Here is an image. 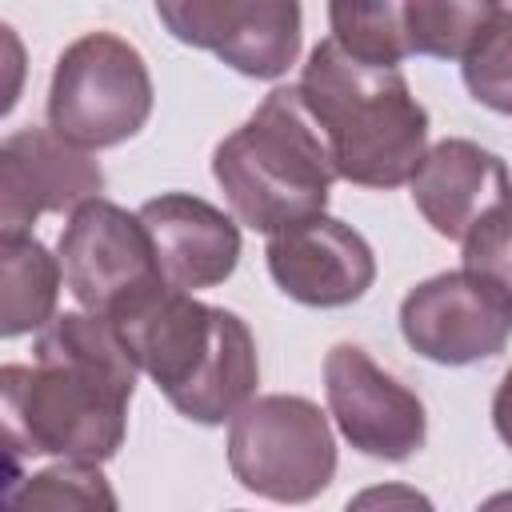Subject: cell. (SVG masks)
<instances>
[{
    "label": "cell",
    "mask_w": 512,
    "mask_h": 512,
    "mask_svg": "<svg viewBox=\"0 0 512 512\" xmlns=\"http://www.w3.org/2000/svg\"><path fill=\"white\" fill-rule=\"evenodd\" d=\"M32 352V364H0V452L112 460L140 376L112 320L84 308L60 312Z\"/></svg>",
    "instance_id": "1"
},
{
    "label": "cell",
    "mask_w": 512,
    "mask_h": 512,
    "mask_svg": "<svg viewBox=\"0 0 512 512\" xmlns=\"http://www.w3.org/2000/svg\"><path fill=\"white\" fill-rule=\"evenodd\" d=\"M128 356L192 424H224L260 384L252 328L232 312L156 284L112 316Z\"/></svg>",
    "instance_id": "2"
},
{
    "label": "cell",
    "mask_w": 512,
    "mask_h": 512,
    "mask_svg": "<svg viewBox=\"0 0 512 512\" xmlns=\"http://www.w3.org/2000/svg\"><path fill=\"white\" fill-rule=\"evenodd\" d=\"M296 92L336 180L380 192L408 184L428 148V108L412 96L400 68L352 60L332 40H320L300 68Z\"/></svg>",
    "instance_id": "3"
},
{
    "label": "cell",
    "mask_w": 512,
    "mask_h": 512,
    "mask_svg": "<svg viewBox=\"0 0 512 512\" xmlns=\"http://www.w3.org/2000/svg\"><path fill=\"white\" fill-rule=\"evenodd\" d=\"M212 176L232 220L264 236L324 212L336 172L296 84L272 88L256 112L212 148Z\"/></svg>",
    "instance_id": "4"
},
{
    "label": "cell",
    "mask_w": 512,
    "mask_h": 512,
    "mask_svg": "<svg viewBox=\"0 0 512 512\" xmlns=\"http://www.w3.org/2000/svg\"><path fill=\"white\" fill-rule=\"evenodd\" d=\"M152 100V72L140 48L104 28L84 32L56 56L48 128L84 152L116 148L148 124Z\"/></svg>",
    "instance_id": "5"
},
{
    "label": "cell",
    "mask_w": 512,
    "mask_h": 512,
    "mask_svg": "<svg viewBox=\"0 0 512 512\" xmlns=\"http://www.w3.org/2000/svg\"><path fill=\"white\" fill-rule=\"evenodd\" d=\"M228 468L252 496L308 504L336 476L332 424L308 396H248L228 416Z\"/></svg>",
    "instance_id": "6"
},
{
    "label": "cell",
    "mask_w": 512,
    "mask_h": 512,
    "mask_svg": "<svg viewBox=\"0 0 512 512\" xmlns=\"http://www.w3.org/2000/svg\"><path fill=\"white\" fill-rule=\"evenodd\" d=\"M512 328V280L452 268L420 280L400 300V336L432 364L464 368L504 352Z\"/></svg>",
    "instance_id": "7"
},
{
    "label": "cell",
    "mask_w": 512,
    "mask_h": 512,
    "mask_svg": "<svg viewBox=\"0 0 512 512\" xmlns=\"http://www.w3.org/2000/svg\"><path fill=\"white\" fill-rule=\"evenodd\" d=\"M56 260L76 304L104 320L164 284L140 216L104 196H88L68 212Z\"/></svg>",
    "instance_id": "8"
},
{
    "label": "cell",
    "mask_w": 512,
    "mask_h": 512,
    "mask_svg": "<svg viewBox=\"0 0 512 512\" xmlns=\"http://www.w3.org/2000/svg\"><path fill=\"white\" fill-rule=\"evenodd\" d=\"M164 32L248 80H280L300 56V0H152Z\"/></svg>",
    "instance_id": "9"
},
{
    "label": "cell",
    "mask_w": 512,
    "mask_h": 512,
    "mask_svg": "<svg viewBox=\"0 0 512 512\" xmlns=\"http://www.w3.org/2000/svg\"><path fill=\"white\" fill-rule=\"evenodd\" d=\"M324 396H328V416L360 456L404 464L428 440L424 400L408 384H400L388 368H380L360 344L340 340L328 348Z\"/></svg>",
    "instance_id": "10"
},
{
    "label": "cell",
    "mask_w": 512,
    "mask_h": 512,
    "mask_svg": "<svg viewBox=\"0 0 512 512\" xmlns=\"http://www.w3.org/2000/svg\"><path fill=\"white\" fill-rule=\"evenodd\" d=\"M264 264L272 284L304 308L356 304L376 280L372 244L328 212H312L268 232Z\"/></svg>",
    "instance_id": "11"
},
{
    "label": "cell",
    "mask_w": 512,
    "mask_h": 512,
    "mask_svg": "<svg viewBox=\"0 0 512 512\" xmlns=\"http://www.w3.org/2000/svg\"><path fill=\"white\" fill-rule=\"evenodd\" d=\"M100 192V160L52 128H20L0 140V232H32L44 212H72Z\"/></svg>",
    "instance_id": "12"
},
{
    "label": "cell",
    "mask_w": 512,
    "mask_h": 512,
    "mask_svg": "<svg viewBox=\"0 0 512 512\" xmlns=\"http://www.w3.org/2000/svg\"><path fill=\"white\" fill-rule=\"evenodd\" d=\"M136 216L152 240L164 284L180 292H200L224 284L236 272L240 224L224 208L192 192H160L144 200Z\"/></svg>",
    "instance_id": "13"
},
{
    "label": "cell",
    "mask_w": 512,
    "mask_h": 512,
    "mask_svg": "<svg viewBox=\"0 0 512 512\" xmlns=\"http://www.w3.org/2000/svg\"><path fill=\"white\" fill-rule=\"evenodd\" d=\"M416 212L432 224L444 240H464L480 220L504 212L508 196V168L496 152L480 148L476 140L448 136L424 148L420 164L408 176Z\"/></svg>",
    "instance_id": "14"
},
{
    "label": "cell",
    "mask_w": 512,
    "mask_h": 512,
    "mask_svg": "<svg viewBox=\"0 0 512 512\" xmlns=\"http://www.w3.org/2000/svg\"><path fill=\"white\" fill-rule=\"evenodd\" d=\"M60 260L32 232H0V340L40 332L60 304Z\"/></svg>",
    "instance_id": "15"
},
{
    "label": "cell",
    "mask_w": 512,
    "mask_h": 512,
    "mask_svg": "<svg viewBox=\"0 0 512 512\" xmlns=\"http://www.w3.org/2000/svg\"><path fill=\"white\" fill-rule=\"evenodd\" d=\"M508 16V0H404V44L408 56L464 60Z\"/></svg>",
    "instance_id": "16"
},
{
    "label": "cell",
    "mask_w": 512,
    "mask_h": 512,
    "mask_svg": "<svg viewBox=\"0 0 512 512\" xmlns=\"http://www.w3.org/2000/svg\"><path fill=\"white\" fill-rule=\"evenodd\" d=\"M328 40L352 60L396 68L408 60L404 0H328Z\"/></svg>",
    "instance_id": "17"
},
{
    "label": "cell",
    "mask_w": 512,
    "mask_h": 512,
    "mask_svg": "<svg viewBox=\"0 0 512 512\" xmlns=\"http://www.w3.org/2000/svg\"><path fill=\"white\" fill-rule=\"evenodd\" d=\"M8 508H116L100 464L92 460H56L52 468L24 476Z\"/></svg>",
    "instance_id": "18"
},
{
    "label": "cell",
    "mask_w": 512,
    "mask_h": 512,
    "mask_svg": "<svg viewBox=\"0 0 512 512\" xmlns=\"http://www.w3.org/2000/svg\"><path fill=\"white\" fill-rule=\"evenodd\" d=\"M508 32H512V16L500 20L460 64H464V84L468 92L488 104L492 112H508Z\"/></svg>",
    "instance_id": "19"
},
{
    "label": "cell",
    "mask_w": 512,
    "mask_h": 512,
    "mask_svg": "<svg viewBox=\"0 0 512 512\" xmlns=\"http://www.w3.org/2000/svg\"><path fill=\"white\" fill-rule=\"evenodd\" d=\"M460 244H464V268L508 276V212H492Z\"/></svg>",
    "instance_id": "20"
},
{
    "label": "cell",
    "mask_w": 512,
    "mask_h": 512,
    "mask_svg": "<svg viewBox=\"0 0 512 512\" xmlns=\"http://www.w3.org/2000/svg\"><path fill=\"white\" fill-rule=\"evenodd\" d=\"M28 80V48L12 24L0 20V120L20 104Z\"/></svg>",
    "instance_id": "21"
},
{
    "label": "cell",
    "mask_w": 512,
    "mask_h": 512,
    "mask_svg": "<svg viewBox=\"0 0 512 512\" xmlns=\"http://www.w3.org/2000/svg\"><path fill=\"white\" fill-rule=\"evenodd\" d=\"M20 480H24L20 460H16V456H8V452H0V508H8L12 492L20 488Z\"/></svg>",
    "instance_id": "22"
}]
</instances>
